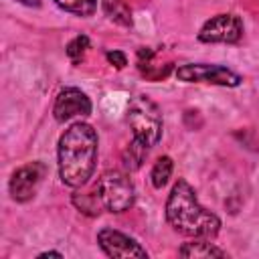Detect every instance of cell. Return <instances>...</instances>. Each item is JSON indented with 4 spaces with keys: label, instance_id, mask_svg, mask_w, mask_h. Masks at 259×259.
I'll list each match as a JSON object with an SVG mask.
<instances>
[{
    "label": "cell",
    "instance_id": "cell-14",
    "mask_svg": "<svg viewBox=\"0 0 259 259\" xmlns=\"http://www.w3.org/2000/svg\"><path fill=\"white\" fill-rule=\"evenodd\" d=\"M172 168H174V164H172V158H170V156H162V158L156 160V164H154V168H152V174H150L154 188H162V186L170 180Z\"/></svg>",
    "mask_w": 259,
    "mask_h": 259
},
{
    "label": "cell",
    "instance_id": "cell-16",
    "mask_svg": "<svg viewBox=\"0 0 259 259\" xmlns=\"http://www.w3.org/2000/svg\"><path fill=\"white\" fill-rule=\"evenodd\" d=\"M87 49H89V38H87L85 34H79V36H75V38L67 45V57L77 65V63L83 59V55H85Z\"/></svg>",
    "mask_w": 259,
    "mask_h": 259
},
{
    "label": "cell",
    "instance_id": "cell-2",
    "mask_svg": "<svg viewBox=\"0 0 259 259\" xmlns=\"http://www.w3.org/2000/svg\"><path fill=\"white\" fill-rule=\"evenodd\" d=\"M166 221L176 233L194 239H212L221 231V219L200 206L194 188L186 180L172 186L166 200Z\"/></svg>",
    "mask_w": 259,
    "mask_h": 259
},
{
    "label": "cell",
    "instance_id": "cell-17",
    "mask_svg": "<svg viewBox=\"0 0 259 259\" xmlns=\"http://www.w3.org/2000/svg\"><path fill=\"white\" fill-rule=\"evenodd\" d=\"M105 59L115 67V69H123L127 65V57L121 53V51H107L105 53Z\"/></svg>",
    "mask_w": 259,
    "mask_h": 259
},
{
    "label": "cell",
    "instance_id": "cell-7",
    "mask_svg": "<svg viewBox=\"0 0 259 259\" xmlns=\"http://www.w3.org/2000/svg\"><path fill=\"white\" fill-rule=\"evenodd\" d=\"M45 176V166L40 162H30L26 166H20L18 170H14L12 178H10V194L16 202H26L36 194V188L40 184Z\"/></svg>",
    "mask_w": 259,
    "mask_h": 259
},
{
    "label": "cell",
    "instance_id": "cell-13",
    "mask_svg": "<svg viewBox=\"0 0 259 259\" xmlns=\"http://www.w3.org/2000/svg\"><path fill=\"white\" fill-rule=\"evenodd\" d=\"M55 4L77 16H91L97 10V0H55Z\"/></svg>",
    "mask_w": 259,
    "mask_h": 259
},
{
    "label": "cell",
    "instance_id": "cell-4",
    "mask_svg": "<svg viewBox=\"0 0 259 259\" xmlns=\"http://www.w3.org/2000/svg\"><path fill=\"white\" fill-rule=\"evenodd\" d=\"M95 194L101 202V208L109 212L130 210L136 202V190L132 180L119 170H107L99 176L95 184Z\"/></svg>",
    "mask_w": 259,
    "mask_h": 259
},
{
    "label": "cell",
    "instance_id": "cell-8",
    "mask_svg": "<svg viewBox=\"0 0 259 259\" xmlns=\"http://www.w3.org/2000/svg\"><path fill=\"white\" fill-rule=\"evenodd\" d=\"M97 243L107 257H148L146 249L136 239L115 229H101L97 233Z\"/></svg>",
    "mask_w": 259,
    "mask_h": 259
},
{
    "label": "cell",
    "instance_id": "cell-15",
    "mask_svg": "<svg viewBox=\"0 0 259 259\" xmlns=\"http://www.w3.org/2000/svg\"><path fill=\"white\" fill-rule=\"evenodd\" d=\"M73 204H75L81 212H85V214H89V217H95V214H99V210H101V202H99L95 190L89 192V194H81V192L73 194Z\"/></svg>",
    "mask_w": 259,
    "mask_h": 259
},
{
    "label": "cell",
    "instance_id": "cell-11",
    "mask_svg": "<svg viewBox=\"0 0 259 259\" xmlns=\"http://www.w3.org/2000/svg\"><path fill=\"white\" fill-rule=\"evenodd\" d=\"M101 8H103L105 16H107L109 20H113L115 24L125 26V28H130V26L134 24L132 10H130V6L125 4V0H103V2H101Z\"/></svg>",
    "mask_w": 259,
    "mask_h": 259
},
{
    "label": "cell",
    "instance_id": "cell-10",
    "mask_svg": "<svg viewBox=\"0 0 259 259\" xmlns=\"http://www.w3.org/2000/svg\"><path fill=\"white\" fill-rule=\"evenodd\" d=\"M178 253L182 257H194V259H198V257H227V253L223 249L214 247L210 243V239H194V241H188V243H184L178 249Z\"/></svg>",
    "mask_w": 259,
    "mask_h": 259
},
{
    "label": "cell",
    "instance_id": "cell-3",
    "mask_svg": "<svg viewBox=\"0 0 259 259\" xmlns=\"http://www.w3.org/2000/svg\"><path fill=\"white\" fill-rule=\"evenodd\" d=\"M127 123L134 132V138L146 144L148 148L156 146L162 138V115L158 105L146 95H136L127 107Z\"/></svg>",
    "mask_w": 259,
    "mask_h": 259
},
{
    "label": "cell",
    "instance_id": "cell-12",
    "mask_svg": "<svg viewBox=\"0 0 259 259\" xmlns=\"http://www.w3.org/2000/svg\"><path fill=\"white\" fill-rule=\"evenodd\" d=\"M148 146L146 144H142L140 140H132V144H127V148H125V152H123V166L130 170V172H134V170H138L140 166H142V162L146 160V156H148Z\"/></svg>",
    "mask_w": 259,
    "mask_h": 259
},
{
    "label": "cell",
    "instance_id": "cell-19",
    "mask_svg": "<svg viewBox=\"0 0 259 259\" xmlns=\"http://www.w3.org/2000/svg\"><path fill=\"white\" fill-rule=\"evenodd\" d=\"M20 4H26V6H38L40 4V0H18Z\"/></svg>",
    "mask_w": 259,
    "mask_h": 259
},
{
    "label": "cell",
    "instance_id": "cell-9",
    "mask_svg": "<svg viewBox=\"0 0 259 259\" xmlns=\"http://www.w3.org/2000/svg\"><path fill=\"white\" fill-rule=\"evenodd\" d=\"M53 113H55L57 121H67V119H71L75 115H89L91 113V101L81 89L65 87L57 95Z\"/></svg>",
    "mask_w": 259,
    "mask_h": 259
},
{
    "label": "cell",
    "instance_id": "cell-1",
    "mask_svg": "<svg viewBox=\"0 0 259 259\" xmlns=\"http://www.w3.org/2000/svg\"><path fill=\"white\" fill-rule=\"evenodd\" d=\"M57 156L61 182L71 188L85 186L97 164V132L89 123H73L61 136Z\"/></svg>",
    "mask_w": 259,
    "mask_h": 259
},
{
    "label": "cell",
    "instance_id": "cell-5",
    "mask_svg": "<svg viewBox=\"0 0 259 259\" xmlns=\"http://www.w3.org/2000/svg\"><path fill=\"white\" fill-rule=\"evenodd\" d=\"M176 77L186 83H210L221 87H239L243 77L223 65H208V63H188L176 69Z\"/></svg>",
    "mask_w": 259,
    "mask_h": 259
},
{
    "label": "cell",
    "instance_id": "cell-6",
    "mask_svg": "<svg viewBox=\"0 0 259 259\" xmlns=\"http://www.w3.org/2000/svg\"><path fill=\"white\" fill-rule=\"evenodd\" d=\"M243 36V22L235 14H217L198 30L200 42H237Z\"/></svg>",
    "mask_w": 259,
    "mask_h": 259
},
{
    "label": "cell",
    "instance_id": "cell-18",
    "mask_svg": "<svg viewBox=\"0 0 259 259\" xmlns=\"http://www.w3.org/2000/svg\"><path fill=\"white\" fill-rule=\"evenodd\" d=\"M38 257H63L59 251H47V253H40Z\"/></svg>",
    "mask_w": 259,
    "mask_h": 259
}]
</instances>
